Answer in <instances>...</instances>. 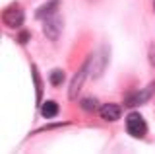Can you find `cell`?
Here are the masks:
<instances>
[{"label": "cell", "mask_w": 155, "mask_h": 154, "mask_svg": "<svg viewBox=\"0 0 155 154\" xmlns=\"http://www.w3.org/2000/svg\"><path fill=\"white\" fill-rule=\"evenodd\" d=\"M126 131L136 138H142L143 135L147 133V125H145L143 117L140 113H130L128 117H126Z\"/></svg>", "instance_id": "1"}, {"label": "cell", "mask_w": 155, "mask_h": 154, "mask_svg": "<svg viewBox=\"0 0 155 154\" xmlns=\"http://www.w3.org/2000/svg\"><path fill=\"white\" fill-rule=\"evenodd\" d=\"M85 78H87V62L76 72L74 78H72L70 88H68V98H70V100H76V98H78V94H80V90H81V86H84Z\"/></svg>", "instance_id": "2"}, {"label": "cell", "mask_w": 155, "mask_h": 154, "mask_svg": "<svg viewBox=\"0 0 155 154\" xmlns=\"http://www.w3.org/2000/svg\"><path fill=\"white\" fill-rule=\"evenodd\" d=\"M23 20H25V16H23V10L18 4H12V6L4 12V23L10 26V27H19L23 23Z\"/></svg>", "instance_id": "3"}, {"label": "cell", "mask_w": 155, "mask_h": 154, "mask_svg": "<svg viewBox=\"0 0 155 154\" xmlns=\"http://www.w3.org/2000/svg\"><path fill=\"white\" fill-rule=\"evenodd\" d=\"M43 31H45V35L48 39H58V35H60L62 31V22L58 20V18H45V26H43Z\"/></svg>", "instance_id": "4"}, {"label": "cell", "mask_w": 155, "mask_h": 154, "mask_svg": "<svg viewBox=\"0 0 155 154\" xmlns=\"http://www.w3.org/2000/svg\"><path fill=\"white\" fill-rule=\"evenodd\" d=\"M120 115H122V109H120L116 103H105V105H101V117H103L105 121H118Z\"/></svg>", "instance_id": "5"}, {"label": "cell", "mask_w": 155, "mask_h": 154, "mask_svg": "<svg viewBox=\"0 0 155 154\" xmlns=\"http://www.w3.org/2000/svg\"><path fill=\"white\" fill-rule=\"evenodd\" d=\"M153 92V86H147L145 90H142V92H138L136 96H130L128 100H126V105H134V103H143V102H147V98H149V94Z\"/></svg>", "instance_id": "6"}, {"label": "cell", "mask_w": 155, "mask_h": 154, "mask_svg": "<svg viewBox=\"0 0 155 154\" xmlns=\"http://www.w3.org/2000/svg\"><path fill=\"white\" fill-rule=\"evenodd\" d=\"M58 4H60V0H51V2H48L47 6L39 8V10L35 12V16L39 18V20H43V18H48V16H51V14L58 8Z\"/></svg>", "instance_id": "7"}, {"label": "cell", "mask_w": 155, "mask_h": 154, "mask_svg": "<svg viewBox=\"0 0 155 154\" xmlns=\"http://www.w3.org/2000/svg\"><path fill=\"white\" fill-rule=\"evenodd\" d=\"M41 113L45 115V117H54L58 113V103L56 102H45L41 105Z\"/></svg>", "instance_id": "8"}, {"label": "cell", "mask_w": 155, "mask_h": 154, "mask_svg": "<svg viewBox=\"0 0 155 154\" xmlns=\"http://www.w3.org/2000/svg\"><path fill=\"white\" fill-rule=\"evenodd\" d=\"M81 107H84L85 111H95V109L99 107V103H97L95 98H85L84 102H81Z\"/></svg>", "instance_id": "9"}, {"label": "cell", "mask_w": 155, "mask_h": 154, "mask_svg": "<svg viewBox=\"0 0 155 154\" xmlns=\"http://www.w3.org/2000/svg\"><path fill=\"white\" fill-rule=\"evenodd\" d=\"M33 80H35V88H37V102H41V96H43V90H41V78H39V72L37 68L33 66Z\"/></svg>", "instance_id": "10"}, {"label": "cell", "mask_w": 155, "mask_h": 154, "mask_svg": "<svg viewBox=\"0 0 155 154\" xmlns=\"http://www.w3.org/2000/svg\"><path fill=\"white\" fill-rule=\"evenodd\" d=\"M62 80H64V72H62V70H52L51 72V82H52V86L62 84Z\"/></svg>", "instance_id": "11"}, {"label": "cell", "mask_w": 155, "mask_h": 154, "mask_svg": "<svg viewBox=\"0 0 155 154\" xmlns=\"http://www.w3.org/2000/svg\"><path fill=\"white\" fill-rule=\"evenodd\" d=\"M27 39H29V33H27V31H21V33H19V37H18L19 43H25Z\"/></svg>", "instance_id": "12"}]
</instances>
